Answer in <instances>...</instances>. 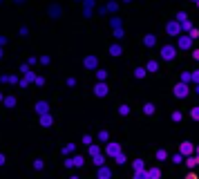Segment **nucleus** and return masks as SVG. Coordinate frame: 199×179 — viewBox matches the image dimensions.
I'll use <instances>...</instances> for the list:
<instances>
[{
  "instance_id": "f257e3e1",
  "label": "nucleus",
  "mask_w": 199,
  "mask_h": 179,
  "mask_svg": "<svg viewBox=\"0 0 199 179\" xmlns=\"http://www.w3.org/2000/svg\"><path fill=\"white\" fill-rule=\"evenodd\" d=\"M175 56H177V47H172V45H163L161 47V58L163 61H172Z\"/></svg>"
},
{
  "instance_id": "f03ea898",
  "label": "nucleus",
  "mask_w": 199,
  "mask_h": 179,
  "mask_svg": "<svg viewBox=\"0 0 199 179\" xmlns=\"http://www.w3.org/2000/svg\"><path fill=\"white\" fill-rule=\"evenodd\" d=\"M188 92H190V88L186 83H177V85H175V96H177V99H186Z\"/></svg>"
},
{
  "instance_id": "7ed1b4c3",
  "label": "nucleus",
  "mask_w": 199,
  "mask_h": 179,
  "mask_svg": "<svg viewBox=\"0 0 199 179\" xmlns=\"http://www.w3.org/2000/svg\"><path fill=\"white\" fill-rule=\"evenodd\" d=\"M166 31L170 34V36H179V34H181V25H179L177 20H170L168 25H166Z\"/></svg>"
},
{
  "instance_id": "20e7f679",
  "label": "nucleus",
  "mask_w": 199,
  "mask_h": 179,
  "mask_svg": "<svg viewBox=\"0 0 199 179\" xmlns=\"http://www.w3.org/2000/svg\"><path fill=\"white\" fill-rule=\"evenodd\" d=\"M192 152H195V146H192L190 141H184L179 146V154H186V157H192Z\"/></svg>"
},
{
  "instance_id": "39448f33",
  "label": "nucleus",
  "mask_w": 199,
  "mask_h": 179,
  "mask_svg": "<svg viewBox=\"0 0 199 179\" xmlns=\"http://www.w3.org/2000/svg\"><path fill=\"white\" fill-rule=\"evenodd\" d=\"M36 112L41 114V117L49 114V103H47V101H38V103H36Z\"/></svg>"
},
{
  "instance_id": "423d86ee",
  "label": "nucleus",
  "mask_w": 199,
  "mask_h": 179,
  "mask_svg": "<svg viewBox=\"0 0 199 179\" xmlns=\"http://www.w3.org/2000/svg\"><path fill=\"white\" fill-rule=\"evenodd\" d=\"M72 166L81 168V166H83V157H72V159H65V168H72Z\"/></svg>"
},
{
  "instance_id": "0eeeda50",
  "label": "nucleus",
  "mask_w": 199,
  "mask_h": 179,
  "mask_svg": "<svg viewBox=\"0 0 199 179\" xmlns=\"http://www.w3.org/2000/svg\"><path fill=\"white\" fill-rule=\"evenodd\" d=\"M192 47V38L190 36H179V49H190Z\"/></svg>"
},
{
  "instance_id": "6e6552de",
  "label": "nucleus",
  "mask_w": 199,
  "mask_h": 179,
  "mask_svg": "<svg viewBox=\"0 0 199 179\" xmlns=\"http://www.w3.org/2000/svg\"><path fill=\"white\" fill-rule=\"evenodd\" d=\"M107 154H110V157L121 154V146H119V143H107Z\"/></svg>"
},
{
  "instance_id": "1a4fd4ad",
  "label": "nucleus",
  "mask_w": 199,
  "mask_h": 179,
  "mask_svg": "<svg viewBox=\"0 0 199 179\" xmlns=\"http://www.w3.org/2000/svg\"><path fill=\"white\" fill-rule=\"evenodd\" d=\"M96 56H85V61H83V65L87 67V70H96Z\"/></svg>"
},
{
  "instance_id": "9d476101",
  "label": "nucleus",
  "mask_w": 199,
  "mask_h": 179,
  "mask_svg": "<svg viewBox=\"0 0 199 179\" xmlns=\"http://www.w3.org/2000/svg\"><path fill=\"white\" fill-rule=\"evenodd\" d=\"M94 94H96V96H107V85H105V83H96Z\"/></svg>"
},
{
  "instance_id": "9b49d317",
  "label": "nucleus",
  "mask_w": 199,
  "mask_h": 179,
  "mask_svg": "<svg viewBox=\"0 0 199 179\" xmlns=\"http://www.w3.org/2000/svg\"><path fill=\"white\" fill-rule=\"evenodd\" d=\"M143 45H145V47H155V45H157V36H155V34H145Z\"/></svg>"
},
{
  "instance_id": "f8f14e48",
  "label": "nucleus",
  "mask_w": 199,
  "mask_h": 179,
  "mask_svg": "<svg viewBox=\"0 0 199 179\" xmlns=\"http://www.w3.org/2000/svg\"><path fill=\"white\" fill-rule=\"evenodd\" d=\"M112 177V170L107 168V166H101L99 168V179H110Z\"/></svg>"
},
{
  "instance_id": "ddd939ff",
  "label": "nucleus",
  "mask_w": 199,
  "mask_h": 179,
  "mask_svg": "<svg viewBox=\"0 0 199 179\" xmlns=\"http://www.w3.org/2000/svg\"><path fill=\"white\" fill-rule=\"evenodd\" d=\"M54 123V119H52V114H45V117H41V125H45V128H49V125Z\"/></svg>"
},
{
  "instance_id": "4468645a",
  "label": "nucleus",
  "mask_w": 199,
  "mask_h": 179,
  "mask_svg": "<svg viewBox=\"0 0 199 179\" xmlns=\"http://www.w3.org/2000/svg\"><path fill=\"white\" fill-rule=\"evenodd\" d=\"M145 72H159V63H157V61H148Z\"/></svg>"
},
{
  "instance_id": "2eb2a0df",
  "label": "nucleus",
  "mask_w": 199,
  "mask_h": 179,
  "mask_svg": "<svg viewBox=\"0 0 199 179\" xmlns=\"http://www.w3.org/2000/svg\"><path fill=\"white\" fill-rule=\"evenodd\" d=\"M186 166H188V168H195V166H199V157H186Z\"/></svg>"
},
{
  "instance_id": "dca6fc26",
  "label": "nucleus",
  "mask_w": 199,
  "mask_h": 179,
  "mask_svg": "<svg viewBox=\"0 0 199 179\" xmlns=\"http://www.w3.org/2000/svg\"><path fill=\"white\" fill-rule=\"evenodd\" d=\"M110 54H112V56H121V54H123L121 45H110Z\"/></svg>"
},
{
  "instance_id": "f3484780",
  "label": "nucleus",
  "mask_w": 199,
  "mask_h": 179,
  "mask_svg": "<svg viewBox=\"0 0 199 179\" xmlns=\"http://www.w3.org/2000/svg\"><path fill=\"white\" fill-rule=\"evenodd\" d=\"M148 177H150V179H159V177H161V170H159V168H150V170H148Z\"/></svg>"
},
{
  "instance_id": "a211bd4d",
  "label": "nucleus",
  "mask_w": 199,
  "mask_h": 179,
  "mask_svg": "<svg viewBox=\"0 0 199 179\" xmlns=\"http://www.w3.org/2000/svg\"><path fill=\"white\" fill-rule=\"evenodd\" d=\"M132 166H134V172H143L145 170V166H143V161H141V159H136Z\"/></svg>"
},
{
  "instance_id": "6ab92c4d",
  "label": "nucleus",
  "mask_w": 199,
  "mask_h": 179,
  "mask_svg": "<svg viewBox=\"0 0 199 179\" xmlns=\"http://www.w3.org/2000/svg\"><path fill=\"white\" fill-rule=\"evenodd\" d=\"M143 112L148 114V117H150V114H155V103H145V105H143Z\"/></svg>"
},
{
  "instance_id": "aec40b11",
  "label": "nucleus",
  "mask_w": 199,
  "mask_h": 179,
  "mask_svg": "<svg viewBox=\"0 0 199 179\" xmlns=\"http://www.w3.org/2000/svg\"><path fill=\"white\" fill-rule=\"evenodd\" d=\"M190 119L192 121H199V105L197 108H190Z\"/></svg>"
},
{
  "instance_id": "412c9836",
  "label": "nucleus",
  "mask_w": 199,
  "mask_h": 179,
  "mask_svg": "<svg viewBox=\"0 0 199 179\" xmlns=\"http://www.w3.org/2000/svg\"><path fill=\"white\" fill-rule=\"evenodd\" d=\"M145 74H148V72H145V67H136V70H134V76H136V78H143Z\"/></svg>"
},
{
  "instance_id": "4be33fe9",
  "label": "nucleus",
  "mask_w": 199,
  "mask_h": 179,
  "mask_svg": "<svg viewBox=\"0 0 199 179\" xmlns=\"http://www.w3.org/2000/svg\"><path fill=\"white\" fill-rule=\"evenodd\" d=\"M105 76H107V72H105V70H96V78H99V83H103Z\"/></svg>"
},
{
  "instance_id": "5701e85b",
  "label": "nucleus",
  "mask_w": 199,
  "mask_h": 179,
  "mask_svg": "<svg viewBox=\"0 0 199 179\" xmlns=\"http://www.w3.org/2000/svg\"><path fill=\"white\" fill-rule=\"evenodd\" d=\"M181 31H192V22H190V20L181 22Z\"/></svg>"
},
{
  "instance_id": "b1692460",
  "label": "nucleus",
  "mask_w": 199,
  "mask_h": 179,
  "mask_svg": "<svg viewBox=\"0 0 199 179\" xmlns=\"http://www.w3.org/2000/svg\"><path fill=\"white\" fill-rule=\"evenodd\" d=\"M181 119H184V114H181L179 110H175V112H172V121H175V123H179Z\"/></svg>"
},
{
  "instance_id": "393cba45",
  "label": "nucleus",
  "mask_w": 199,
  "mask_h": 179,
  "mask_svg": "<svg viewBox=\"0 0 199 179\" xmlns=\"http://www.w3.org/2000/svg\"><path fill=\"white\" fill-rule=\"evenodd\" d=\"M94 164L99 166V168H101V166H105V157H103V154H99V157H94Z\"/></svg>"
},
{
  "instance_id": "a878e982",
  "label": "nucleus",
  "mask_w": 199,
  "mask_h": 179,
  "mask_svg": "<svg viewBox=\"0 0 199 179\" xmlns=\"http://www.w3.org/2000/svg\"><path fill=\"white\" fill-rule=\"evenodd\" d=\"M190 83L199 85V72H190Z\"/></svg>"
},
{
  "instance_id": "bb28decb",
  "label": "nucleus",
  "mask_w": 199,
  "mask_h": 179,
  "mask_svg": "<svg viewBox=\"0 0 199 179\" xmlns=\"http://www.w3.org/2000/svg\"><path fill=\"white\" fill-rule=\"evenodd\" d=\"M90 154H92V157H99V154H101L99 146H90Z\"/></svg>"
},
{
  "instance_id": "cd10ccee",
  "label": "nucleus",
  "mask_w": 199,
  "mask_h": 179,
  "mask_svg": "<svg viewBox=\"0 0 199 179\" xmlns=\"http://www.w3.org/2000/svg\"><path fill=\"white\" fill-rule=\"evenodd\" d=\"M5 105H7V108H14L16 105V99H14V96H7V99H5Z\"/></svg>"
},
{
  "instance_id": "c85d7f7f",
  "label": "nucleus",
  "mask_w": 199,
  "mask_h": 179,
  "mask_svg": "<svg viewBox=\"0 0 199 179\" xmlns=\"http://www.w3.org/2000/svg\"><path fill=\"white\" fill-rule=\"evenodd\" d=\"M119 114H121V117H128V114H130V108L128 105H121V108H119Z\"/></svg>"
},
{
  "instance_id": "c756f323",
  "label": "nucleus",
  "mask_w": 199,
  "mask_h": 179,
  "mask_svg": "<svg viewBox=\"0 0 199 179\" xmlns=\"http://www.w3.org/2000/svg\"><path fill=\"white\" fill-rule=\"evenodd\" d=\"M186 20H188V16H186L184 11H179V14H177V22L181 25V22H186Z\"/></svg>"
},
{
  "instance_id": "7c9ffc66",
  "label": "nucleus",
  "mask_w": 199,
  "mask_h": 179,
  "mask_svg": "<svg viewBox=\"0 0 199 179\" xmlns=\"http://www.w3.org/2000/svg\"><path fill=\"white\" fill-rule=\"evenodd\" d=\"M72 152H74V143H67L63 148V154H72Z\"/></svg>"
},
{
  "instance_id": "2f4dec72",
  "label": "nucleus",
  "mask_w": 199,
  "mask_h": 179,
  "mask_svg": "<svg viewBox=\"0 0 199 179\" xmlns=\"http://www.w3.org/2000/svg\"><path fill=\"white\" fill-rule=\"evenodd\" d=\"M134 179H150V177H148V170H143V172H134Z\"/></svg>"
},
{
  "instance_id": "473e14b6",
  "label": "nucleus",
  "mask_w": 199,
  "mask_h": 179,
  "mask_svg": "<svg viewBox=\"0 0 199 179\" xmlns=\"http://www.w3.org/2000/svg\"><path fill=\"white\" fill-rule=\"evenodd\" d=\"M112 29H121V18H112Z\"/></svg>"
},
{
  "instance_id": "72a5a7b5",
  "label": "nucleus",
  "mask_w": 199,
  "mask_h": 179,
  "mask_svg": "<svg viewBox=\"0 0 199 179\" xmlns=\"http://www.w3.org/2000/svg\"><path fill=\"white\" fill-rule=\"evenodd\" d=\"M181 83H186V85L190 83V72H184V74H181Z\"/></svg>"
},
{
  "instance_id": "f704fd0d",
  "label": "nucleus",
  "mask_w": 199,
  "mask_h": 179,
  "mask_svg": "<svg viewBox=\"0 0 199 179\" xmlns=\"http://www.w3.org/2000/svg\"><path fill=\"white\" fill-rule=\"evenodd\" d=\"M166 157H168V152H166V150H157V159H159V161H163Z\"/></svg>"
},
{
  "instance_id": "c9c22d12",
  "label": "nucleus",
  "mask_w": 199,
  "mask_h": 179,
  "mask_svg": "<svg viewBox=\"0 0 199 179\" xmlns=\"http://www.w3.org/2000/svg\"><path fill=\"white\" fill-rule=\"evenodd\" d=\"M114 161H116L119 166H121V164H126V154H123V152H121V154H116V157H114Z\"/></svg>"
},
{
  "instance_id": "e433bc0d",
  "label": "nucleus",
  "mask_w": 199,
  "mask_h": 179,
  "mask_svg": "<svg viewBox=\"0 0 199 179\" xmlns=\"http://www.w3.org/2000/svg\"><path fill=\"white\" fill-rule=\"evenodd\" d=\"M25 81H27V83H31V81L36 83V76H34V72H27V74H25Z\"/></svg>"
},
{
  "instance_id": "4c0bfd02",
  "label": "nucleus",
  "mask_w": 199,
  "mask_h": 179,
  "mask_svg": "<svg viewBox=\"0 0 199 179\" xmlns=\"http://www.w3.org/2000/svg\"><path fill=\"white\" fill-rule=\"evenodd\" d=\"M49 14L56 18V16H60V9H58V7H52V9H49Z\"/></svg>"
},
{
  "instance_id": "58836bf2",
  "label": "nucleus",
  "mask_w": 199,
  "mask_h": 179,
  "mask_svg": "<svg viewBox=\"0 0 199 179\" xmlns=\"http://www.w3.org/2000/svg\"><path fill=\"white\" fill-rule=\"evenodd\" d=\"M34 168L41 170V168H43V159H36V161H34Z\"/></svg>"
},
{
  "instance_id": "ea45409f",
  "label": "nucleus",
  "mask_w": 199,
  "mask_h": 179,
  "mask_svg": "<svg viewBox=\"0 0 199 179\" xmlns=\"http://www.w3.org/2000/svg\"><path fill=\"white\" fill-rule=\"evenodd\" d=\"M99 139H101V141H107V139H110V134H107V132L103 130V132H101V134H99Z\"/></svg>"
},
{
  "instance_id": "a19ab883",
  "label": "nucleus",
  "mask_w": 199,
  "mask_h": 179,
  "mask_svg": "<svg viewBox=\"0 0 199 179\" xmlns=\"http://www.w3.org/2000/svg\"><path fill=\"white\" fill-rule=\"evenodd\" d=\"M116 7H119V5H116V2H110V5H107V11H114Z\"/></svg>"
},
{
  "instance_id": "79ce46f5",
  "label": "nucleus",
  "mask_w": 199,
  "mask_h": 179,
  "mask_svg": "<svg viewBox=\"0 0 199 179\" xmlns=\"http://www.w3.org/2000/svg\"><path fill=\"white\" fill-rule=\"evenodd\" d=\"M172 164H181V154H175V157H172Z\"/></svg>"
},
{
  "instance_id": "37998d69",
  "label": "nucleus",
  "mask_w": 199,
  "mask_h": 179,
  "mask_svg": "<svg viewBox=\"0 0 199 179\" xmlns=\"http://www.w3.org/2000/svg\"><path fill=\"white\" fill-rule=\"evenodd\" d=\"M114 36L116 38H123V29H114Z\"/></svg>"
},
{
  "instance_id": "c03bdc74",
  "label": "nucleus",
  "mask_w": 199,
  "mask_h": 179,
  "mask_svg": "<svg viewBox=\"0 0 199 179\" xmlns=\"http://www.w3.org/2000/svg\"><path fill=\"white\" fill-rule=\"evenodd\" d=\"M186 179H199V177L195 175V172H188V175H186Z\"/></svg>"
},
{
  "instance_id": "a18cd8bd",
  "label": "nucleus",
  "mask_w": 199,
  "mask_h": 179,
  "mask_svg": "<svg viewBox=\"0 0 199 179\" xmlns=\"http://www.w3.org/2000/svg\"><path fill=\"white\" fill-rule=\"evenodd\" d=\"M192 58H197V61H199V49H195V51H192Z\"/></svg>"
},
{
  "instance_id": "49530a36",
  "label": "nucleus",
  "mask_w": 199,
  "mask_h": 179,
  "mask_svg": "<svg viewBox=\"0 0 199 179\" xmlns=\"http://www.w3.org/2000/svg\"><path fill=\"white\" fill-rule=\"evenodd\" d=\"M2 164H5V154L0 152V166H2Z\"/></svg>"
},
{
  "instance_id": "de8ad7c7",
  "label": "nucleus",
  "mask_w": 199,
  "mask_h": 179,
  "mask_svg": "<svg viewBox=\"0 0 199 179\" xmlns=\"http://www.w3.org/2000/svg\"><path fill=\"white\" fill-rule=\"evenodd\" d=\"M70 179H81V177H76V175H74V177H70Z\"/></svg>"
},
{
  "instance_id": "09e8293b",
  "label": "nucleus",
  "mask_w": 199,
  "mask_h": 179,
  "mask_svg": "<svg viewBox=\"0 0 199 179\" xmlns=\"http://www.w3.org/2000/svg\"><path fill=\"white\" fill-rule=\"evenodd\" d=\"M195 92H197V94H199V85H197V88H195Z\"/></svg>"
},
{
  "instance_id": "8fccbe9b",
  "label": "nucleus",
  "mask_w": 199,
  "mask_h": 179,
  "mask_svg": "<svg viewBox=\"0 0 199 179\" xmlns=\"http://www.w3.org/2000/svg\"><path fill=\"white\" fill-rule=\"evenodd\" d=\"M197 157H199V146H197Z\"/></svg>"
},
{
  "instance_id": "3c124183",
  "label": "nucleus",
  "mask_w": 199,
  "mask_h": 179,
  "mask_svg": "<svg viewBox=\"0 0 199 179\" xmlns=\"http://www.w3.org/2000/svg\"><path fill=\"white\" fill-rule=\"evenodd\" d=\"M0 58H2V49H0Z\"/></svg>"
},
{
  "instance_id": "603ef678",
  "label": "nucleus",
  "mask_w": 199,
  "mask_h": 179,
  "mask_svg": "<svg viewBox=\"0 0 199 179\" xmlns=\"http://www.w3.org/2000/svg\"><path fill=\"white\" fill-rule=\"evenodd\" d=\"M0 101H5V99H2V94H0Z\"/></svg>"
}]
</instances>
